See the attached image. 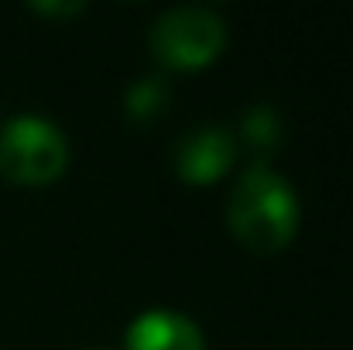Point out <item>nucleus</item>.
Returning <instances> with one entry per match:
<instances>
[{
	"mask_svg": "<svg viewBox=\"0 0 353 350\" xmlns=\"http://www.w3.org/2000/svg\"><path fill=\"white\" fill-rule=\"evenodd\" d=\"M299 196L285 175L257 162L240 172L227 200V224L236 240L254 254H278L299 233Z\"/></svg>",
	"mask_w": 353,
	"mask_h": 350,
	"instance_id": "1",
	"label": "nucleus"
},
{
	"mask_svg": "<svg viewBox=\"0 0 353 350\" xmlns=\"http://www.w3.org/2000/svg\"><path fill=\"white\" fill-rule=\"evenodd\" d=\"M69 165L65 134L45 117H10L0 127V175L17 186H48Z\"/></svg>",
	"mask_w": 353,
	"mask_h": 350,
	"instance_id": "2",
	"label": "nucleus"
},
{
	"mask_svg": "<svg viewBox=\"0 0 353 350\" xmlns=\"http://www.w3.org/2000/svg\"><path fill=\"white\" fill-rule=\"evenodd\" d=\"M148 45L161 66L196 72L220 59L227 45V24L210 7H172L151 24Z\"/></svg>",
	"mask_w": 353,
	"mask_h": 350,
	"instance_id": "3",
	"label": "nucleus"
},
{
	"mask_svg": "<svg viewBox=\"0 0 353 350\" xmlns=\"http://www.w3.org/2000/svg\"><path fill=\"white\" fill-rule=\"evenodd\" d=\"M123 350H206V337L185 313L148 309L130 320Z\"/></svg>",
	"mask_w": 353,
	"mask_h": 350,
	"instance_id": "5",
	"label": "nucleus"
},
{
	"mask_svg": "<svg viewBox=\"0 0 353 350\" xmlns=\"http://www.w3.org/2000/svg\"><path fill=\"white\" fill-rule=\"evenodd\" d=\"M236 137L227 127H199L172 148V165L182 182L210 186L234 168Z\"/></svg>",
	"mask_w": 353,
	"mask_h": 350,
	"instance_id": "4",
	"label": "nucleus"
},
{
	"mask_svg": "<svg viewBox=\"0 0 353 350\" xmlns=\"http://www.w3.org/2000/svg\"><path fill=\"white\" fill-rule=\"evenodd\" d=\"M172 100V90H168V79L165 76H141L127 93H123V110L130 120L137 124H151L165 114Z\"/></svg>",
	"mask_w": 353,
	"mask_h": 350,
	"instance_id": "6",
	"label": "nucleus"
},
{
	"mask_svg": "<svg viewBox=\"0 0 353 350\" xmlns=\"http://www.w3.org/2000/svg\"><path fill=\"white\" fill-rule=\"evenodd\" d=\"M240 134L247 141V148L254 155H268L278 137H281V124H278V114L271 107H250L243 114V124H240Z\"/></svg>",
	"mask_w": 353,
	"mask_h": 350,
	"instance_id": "7",
	"label": "nucleus"
},
{
	"mask_svg": "<svg viewBox=\"0 0 353 350\" xmlns=\"http://www.w3.org/2000/svg\"><path fill=\"white\" fill-rule=\"evenodd\" d=\"M34 10L45 17H59V14H79L83 3H34Z\"/></svg>",
	"mask_w": 353,
	"mask_h": 350,
	"instance_id": "8",
	"label": "nucleus"
}]
</instances>
